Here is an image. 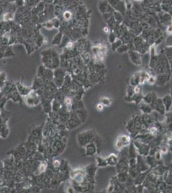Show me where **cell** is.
I'll return each mask as SVG.
<instances>
[{"instance_id":"obj_1","label":"cell","mask_w":172,"mask_h":193,"mask_svg":"<svg viewBox=\"0 0 172 193\" xmlns=\"http://www.w3.org/2000/svg\"><path fill=\"white\" fill-rule=\"evenodd\" d=\"M154 72L156 73V75L160 74V73H171V68L169 61L166 58V56L160 55L159 56L157 64L153 69Z\"/></svg>"},{"instance_id":"obj_2","label":"cell","mask_w":172,"mask_h":193,"mask_svg":"<svg viewBox=\"0 0 172 193\" xmlns=\"http://www.w3.org/2000/svg\"><path fill=\"white\" fill-rule=\"evenodd\" d=\"M133 143L136 147L138 155L144 156H147L149 155V152L151 147L148 144L143 142L138 139H134L133 141Z\"/></svg>"},{"instance_id":"obj_3","label":"cell","mask_w":172,"mask_h":193,"mask_svg":"<svg viewBox=\"0 0 172 193\" xmlns=\"http://www.w3.org/2000/svg\"><path fill=\"white\" fill-rule=\"evenodd\" d=\"M132 142L131 136L128 135H121L116 139L115 142V147L116 149L120 150L125 147L129 146Z\"/></svg>"},{"instance_id":"obj_4","label":"cell","mask_w":172,"mask_h":193,"mask_svg":"<svg viewBox=\"0 0 172 193\" xmlns=\"http://www.w3.org/2000/svg\"><path fill=\"white\" fill-rule=\"evenodd\" d=\"M96 137V135L95 133H94L93 131H87L80 133L79 140L80 145L86 146L87 144L94 142Z\"/></svg>"},{"instance_id":"obj_5","label":"cell","mask_w":172,"mask_h":193,"mask_svg":"<svg viewBox=\"0 0 172 193\" xmlns=\"http://www.w3.org/2000/svg\"><path fill=\"white\" fill-rule=\"evenodd\" d=\"M116 171L120 173H128L129 169V158H119V160L116 166Z\"/></svg>"},{"instance_id":"obj_6","label":"cell","mask_w":172,"mask_h":193,"mask_svg":"<svg viewBox=\"0 0 172 193\" xmlns=\"http://www.w3.org/2000/svg\"><path fill=\"white\" fill-rule=\"evenodd\" d=\"M137 165L136 168L140 173L146 171L147 170L150 169V167L148 166V163H147L145 156L137 155L136 157Z\"/></svg>"},{"instance_id":"obj_7","label":"cell","mask_w":172,"mask_h":193,"mask_svg":"<svg viewBox=\"0 0 172 193\" xmlns=\"http://www.w3.org/2000/svg\"><path fill=\"white\" fill-rule=\"evenodd\" d=\"M151 106L153 111L157 112L159 114L162 115H165L166 113V111L165 109V107L163 103L162 98H157V100H155L153 103L151 104Z\"/></svg>"},{"instance_id":"obj_8","label":"cell","mask_w":172,"mask_h":193,"mask_svg":"<svg viewBox=\"0 0 172 193\" xmlns=\"http://www.w3.org/2000/svg\"><path fill=\"white\" fill-rule=\"evenodd\" d=\"M171 73H164L156 75V84L158 86H163L170 81Z\"/></svg>"},{"instance_id":"obj_9","label":"cell","mask_w":172,"mask_h":193,"mask_svg":"<svg viewBox=\"0 0 172 193\" xmlns=\"http://www.w3.org/2000/svg\"><path fill=\"white\" fill-rule=\"evenodd\" d=\"M129 57L131 61L136 65H141L142 64V58L140 52L136 51H130Z\"/></svg>"},{"instance_id":"obj_10","label":"cell","mask_w":172,"mask_h":193,"mask_svg":"<svg viewBox=\"0 0 172 193\" xmlns=\"http://www.w3.org/2000/svg\"><path fill=\"white\" fill-rule=\"evenodd\" d=\"M151 170H152L151 169H150L146 171L141 172L139 174L137 175V177L134 179V185H142L144 181H145V180H146L148 173L151 171Z\"/></svg>"},{"instance_id":"obj_11","label":"cell","mask_w":172,"mask_h":193,"mask_svg":"<svg viewBox=\"0 0 172 193\" xmlns=\"http://www.w3.org/2000/svg\"><path fill=\"white\" fill-rule=\"evenodd\" d=\"M86 155L87 156L95 155L98 153L97 146L95 142H91L87 144L86 146Z\"/></svg>"},{"instance_id":"obj_12","label":"cell","mask_w":172,"mask_h":193,"mask_svg":"<svg viewBox=\"0 0 172 193\" xmlns=\"http://www.w3.org/2000/svg\"><path fill=\"white\" fill-rule=\"evenodd\" d=\"M157 98H158L157 95L153 92H148L147 94L145 95H143V101H144L145 103L147 104H151L155 100H157Z\"/></svg>"},{"instance_id":"obj_13","label":"cell","mask_w":172,"mask_h":193,"mask_svg":"<svg viewBox=\"0 0 172 193\" xmlns=\"http://www.w3.org/2000/svg\"><path fill=\"white\" fill-rule=\"evenodd\" d=\"M139 109H140L142 113H145V114H150L153 111L150 104L145 103L144 101H141V103L138 104Z\"/></svg>"},{"instance_id":"obj_14","label":"cell","mask_w":172,"mask_h":193,"mask_svg":"<svg viewBox=\"0 0 172 193\" xmlns=\"http://www.w3.org/2000/svg\"><path fill=\"white\" fill-rule=\"evenodd\" d=\"M107 160V163L108 166H116L119 160L118 155H116L115 153H111L107 158H105Z\"/></svg>"},{"instance_id":"obj_15","label":"cell","mask_w":172,"mask_h":193,"mask_svg":"<svg viewBox=\"0 0 172 193\" xmlns=\"http://www.w3.org/2000/svg\"><path fill=\"white\" fill-rule=\"evenodd\" d=\"M163 103L165 107L166 113L171 111L172 108V98L170 95H166L162 98Z\"/></svg>"},{"instance_id":"obj_16","label":"cell","mask_w":172,"mask_h":193,"mask_svg":"<svg viewBox=\"0 0 172 193\" xmlns=\"http://www.w3.org/2000/svg\"><path fill=\"white\" fill-rule=\"evenodd\" d=\"M143 122L147 126L149 127L151 125L155 123L154 119L152 115V114H145V113H142L141 115Z\"/></svg>"},{"instance_id":"obj_17","label":"cell","mask_w":172,"mask_h":193,"mask_svg":"<svg viewBox=\"0 0 172 193\" xmlns=\"http://www.w3.org/2000/svg\"><path fill=\"white\" fill-rule=\"evenodd\" d=\"M152 170L159 176V177H160V176H163L165 172L167 171V170H168V168L165 166L163 163H160L157 165Z\"/></svg>"},{"instance_id":"obj_18","label":"cell","mask_w":172,"mask_h":193,"mask_svg":"<svg viewBox=\"0 0 172 193\" xmlns=\"http://www.w3.org/2000/svg\"><path fill=\"white\" fill-rule=\"evenodd\" d=\"M129 84H130V86L132 87H134L137 86V85L140 84V72H137L132 76V77L130 79Z\"/></svg>"},{"instance_id":"obj_19","label":"cell","mask_w":172,"mask_h":193,"mask_svg":"<svg viewBox=\"0 0 172 193\" xmlns=\"http://www.w3.org/2000/svg\"><path fill=\"white\" fill-rule=\"evenodd\" d=\"M129 173L126 172V173H118V175L116 176L115 177L116 179L121 184H123L124 185L127 179L129 178Z\"/></svg>"},{"instance_id":"obj_20","label":"cell","mask_w":172,"mask_h":193,"mask_svg":"<svg viewBox=\"0 0 172 193\" xmlns=\"http://www.w3.org/2000/svg\"><path fill=\"white\" fill-rule=\"evenodd\" d=\"M134 94L135 93L134 92V87H132L129 85V86L127 88V89H126V95L125 96V100L126 102H129V103H132V100Z\"/></svg>"},{"instance_id":"obj_21","label":"cell","mask_w":172,"mask_h":193,"mask_svg":"<svg viewBox=\"0 0 172 193\" xmlns=\"http://www.w3.org/2000/svg\"><path fill=\"white\" fill-rule=\"evenodd\" d=\"M140 84L143 85L145 83L147 82L149 77H150V74L146 71H141L140 72Z\"/></svg>"},{"instance_id":"obj_22","label":"cell","mask_w":172,"mask_h":193,"mask_svg":"<svg viewBox=\"0 0 172 193\" xmlns=\"http://www.w3.org/2000/svg\"><path fill=\"white\" fill-rule=\"evenodd\" d=\"M96 166L98 167H105L108 166L107 160L105 158H102L100 156H96Z\"/></svg>"},{"instance_id":"obj_23","label":"cell","mask_w":172,"mask_h":193,"mask_svg":"<svg viewBox=\"0 0 172 193\" xmlns=\"http://www.w3.org/2000/svg\"><path fill=\"white\" fill-rule=\"evenodd\" d=\"M99 103H102L104 106H110V104H112V100L108 97H102L100 99V102Z\"/></svg>"},{"instance_id":"obj_24","label":"cell","mask_w":172,"mask_h":193,"mask_svg":"<svg viewBox=\"0 0 172 193\" xmlns=\"http://www.w3.org/2000/svg\"><path fill=\"white\" fill-rule=\"evenodd\" d=\"M114 180L113 179L108 186V188L107 189V192H114Z\"/></svg>"},{"instance_id":"obj_25","label":"cell","mask_w":172,"mask_h":193,"mask_svg":"<svg viewBox=\"0 0 172 193\" xmlns=\"http://www.w3.org/2000/svg\"><path fill=\"white\" fill-rule=\"evenodd\" d=\"M147 83L148 84L150 85H153L156 83V75L153 76V75H150V77H149L148 80L147 81Z\"/></svg>"},{"instance_id":"obj_26","label":"cell","mask_w":172,"mask_h":193,"mask_svg":"<svg viewBox=\"0 0 172 193\" xmlns=\"http://www.w3.org/2000/svg\"><path fill=\"white\" fill-rule=\"evenodd\" d=\"M134 92L135 93H142V88L141 85L139 84L134 87Z\"/></svg>"},{"instance_id":"obj_27","label":"cell","mask_w":172,"mask_h":193,"mask_svg":"<svg viewBox=\"0 0 172 193\" xmlns=\"http://www.w3.org/2000/svg\"><path fill=\"white\" fill-rule=\"evenodd\" d=\"M127 49H128V48H127L126 46H121H121L116 50H117L119 53H124L127 50Z\"/></svg>"},{"instance_id":"obj_28","label":"cell","mask_w":172,"mask_h":193,"mask_svg":"<svg viewBox=\"0 0 172 193\" xmlns=\"http://www.w3.org/2000/svg\"><path fill=\"white\" fill-rule=\"evenodd\" d=\"M104 108V106L102 104V103H98L96 106V109L98 110V111H102Z\"/></svg>"},{"instance_id":"obj_29","label":"cell","mask_w":172,"mask_h":193,"mask_svg":"<svg viewBox=\"0 0 172 193\" xmlns=\"http://www.w3.org/2000/svg\"><path fill=\"white\" fill-rule=\"evenodd\" d=\"M170 81L171 82V89H172V75H171V77H170Z\"/></svg>"},{"instance_id":"obj_30","label":"cell","mask_w":172,"mask_h":193,"mask_svg":"<svg viewBox=\"0 0 172 193\" xmlns=\"http://www.w3.org/2000/svg\"><path fill=\"white\" fill-rule=\"evenodd\" d=\"M170 95H171V98H172V89L171 90V94H170Z\"/></svg>"}]
</instances>
